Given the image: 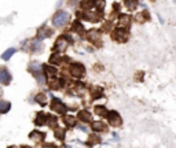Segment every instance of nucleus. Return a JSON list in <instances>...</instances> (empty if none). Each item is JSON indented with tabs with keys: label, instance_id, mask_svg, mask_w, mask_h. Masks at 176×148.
<instances>
[{
	"label": "nucleus",
	"instance_id": "1",
	"mask_svg": "<svg viewBox=\"0 0 176 148\" xmlns=\"http://www.w3.org/2000/svg\"><path fill=\"white\" fill-rule=\"evenodd\" d=\"M68 19H69V15L66 11H58L53 18V25L55 27H62V26H65Z\"/></svg>",
	"mask_w": 176,
	"mask_h": 148
},
{
	"label": "nucleus",
	"instance_id": "2",
	"mask_svg": "<svg viewBox=\"0 0 176 148\" xmlns=\"http://www.w3.org/2000/svg\"><path fill=\"white\" fill-rule=\"evenodd\" d=\"M69 43H70V39H69V37H65V36L59 37V39L57 40V43H55L54 52H55V54H59V52L62 54V52H63V51L68 48Z\"/></svg>",
	"mask_w": 176,
	"mask_h": 148
},
{
	"label": "nucleus",
	"instance_id": "3",
	"mask_svg": "<svg viewBox=\"0 0 176 148\" xmlns=\"http://www.w3.org/2000/svg\"><path fill=\"white\" fill-rule=\"evenodd\" d=\"M69 70H70V74L76 78H81L85 74V67L81 63H72Z\"/></svg>",
	"mask_w": 176,
	"mask_h": 148
},
{
	"label": "nucleus",
	"instance_id": "4",
	"mask_svg": "<svg viewBox=\"0 0 176 148\" xmlns=\"http://www.w3.org/2000/svg\"><path fill=\"white\" fill-rule=\"evenodd\" d=\"M113 39L117 40L118 43H125L128 40V32L124 30L123 27H117L114 30V33H113Z\"/></svg>",
	"mask_w": 176,
	"mask_h": 148
},
{
	"label": "nucleus",
	"instance_id": "5",
	"mask_svg": "<svg viewBox=\"0 0 176 148\" xmlns=\"http://www.w3.org/2000/svg\"><path fill=\"white\" fill-rule=\"evenodd\" d=\"M106 118H108V121L110 125L113 126H120L121 125V118H120V114L116 111H108V114H106Z\"/></svg>",
	"mask_w": 176,
	"mask_h": 148
},
{
	"label": "nucleus",
	"instance_id": "6",
	"mask_svg": "<svg viewBox=\"0 0 176 148\" xmlns=\"http://www.w3.org/2000/svg\"><path fill=\"white\" fill-rule=\"evenodd\" d=\"M51 108L54 110V111H57V112H59V114H65V112L68 111V107L62 103L59 99H53V103H51Z\"/></svg>",
	"mask_w": 176,
	"mask_h": 148
},
{
	"label": "nucleus",
	"instance_id": "7",
	"mask_svg": "<svg viewBox=\"0 0 176 148\" xmlns=\"http://www.w3.org/2000/svg\"><path fill=\"white\" fill-rule=\"evenodd\" d=\"M11 82V74L6 67H0V84L8 85Z\"/></svg>",
	"mask_w": 176,
	"mask_h": 148
},
{
	"label": "nucleus",
	"instance_id": "8",
	"mask_svg": "<svg viewBox=\"0 0 176 148\" xmlns=\"http://www.w3.org/2000/svg\"><path fill=\"white\" fill-rule=\"evenodd\" d=\"M92 129H94V132H103V130L108 129V126L102 121H94L92 122Z\"/></svg>",
	"mask_w": 176,
	"mask_h": 148
},
{
	"label": "nucleus",
	"instance_id": "9",
	"mask_svg": "<svg viewBox=\"0 0 176 148\" xmlns=\"http://www.w3.org/2000/svg\"><path fill=\"white\" fill-rule=\"evenodd\" d=\"M83 17H84L87 21H94V22H96V21H99V15L95 12H91L89 10H85V12H83Z\"/></svg>",
	"mask_w": 176,
	"mask_h": 148
},
{
	"label": "nucleus",
	"instance_id": "10",
	"mask_svg": "<svg viewBox=\"0 0 176 148\" xmlns=\"http://www.w3.org/2000/svg\"><path fill=\"white\" fill-rule=\"evenodd\" d=\"M30 140H34V141H41V140H44V137H46V135L44 133L39 132V130H33L32 133H30Z\"/></svg>",
	"mask_w": 176,
	"mask_h": 148
},
{
	"label": "nucleus",
	"instance_id": "11",
	"mask_svg": "<svg viewBox=\"0 0 176 148\" xmlns=\"http://www.w3.org/2000/svg\"><path fill=\"white\" fill-rule=\"evenodd\" d=\"M88 40L92 41V43H96V41H101V33L98 30H91L88 33Z\"/></svg>",
	"mask_w": 176,
	"mask_h": 148
},
{
	"label": "nucleus",
	"instance_id": "12",
	"mask_svg": "<svg viewBox=\"0 0 176 148\" xmlns=\"http://www.w3.org/2000/svg\"><path fill=\"white\" fill-rule=\"evenodd\" d=\"M131 23V17L129 15H121L118 19V25L121 27H128Z\"/></svg>",
	"mask_w": 176,
	"mask_h": 148
},
{
	"label": "nucleus",
	"instance_id": "13",
	"mask_svg": "<svg viewBox=\"0 0 176 148\" xmlns=\"http://www.w3.org/2000/svg\"><path fill=\"white\" fill-rule=\"evenodd\" d=\"M62 84H63V81L59 80V78H55V77L50 78V85L53 89H59L62 87Z\"/></svg>",
	"mask_w": 176,
	"mask_h": 148
},
{
	"label": "nucleus",
	"instance_id": "14",
	"mask_svg": "<svg viewBox=\"0 0 176 148\" xmlns=\"http://www.w3.org/2000/svg\"><path fill=\"white\" fill-rule=\"evenodd\" d=\"M46 122H47V115L43 114V112H39V114H37V118L34 119V123H36V125H39V126H41V125H44Z\"/></svg>",
	"mask_w": 176,
	"mask_h": 148
},
{
	"label": "nucleus",
	"instance_id": "15",
	"mask_svg": "<svg viewBox=\"0 0 176 148\" xmlns=\"http://www.w3.org/2000/svg\"><path fill=\"white\" fill-rule=\"evenodd\" d=\"M44 69V73H46L47 77H55V74H57V69H54L53 66H48V64H46V66L43 67Z\"/></svg>",
	"mask_w": 176,
	"mask_h": 148
},
{
	"label": "nucleus",
	"instance_id": "16",
	"mask_svg": "<svg viewBox=\"0 0 176 148\" xmlns=\"http://www.w3.org/2000/svg\"><path fill=\"white\" fill-rule=\"evenodd\" d=\"M10 107H11V103L10 102H0V114H6L7 111H10Z\"/></svg>",
	"mask_w": 176,
	"mask_h": 148
},
{
	"label": "nucleus",
	"instance_id": "17",
	"mask_svg": "<svg viewBox=\"0 0 176 148\" xmlns=\"http://www.w3.org/2000/svg\"><path fill=\"white\" fill-rule=\"evenodd\" d=\"M78 118H80L83 122H89L91 121V114H89L88 111H80L78 112Z\"/></svg>",
	"mask_w": 176,
	"mask_h": 148
},
{
	"label": "nucleus",
	"instance_id": "18",
	"mask_svg": "<svg viewBox=\"0 0 176 148\" xmlns=\"http://www.w3.org/2000/svg\"><path fill=\"white\" fill-rule=\"evenodd\" d=\"M14 54H15V48H8V50H7L6 52L2 55V59H3V60H8Z\"/></svg>",
	"mask_w": 176,
	"mask_h": 148
},
{
	"label": "nucleus",
	"instance_id": "19",
	"mask_svg": "<svg viewBox=\"0 0 176 148\" xmlns=\"http://www.w3.org/2000/svg\"><path fill=\"white\" fill-rule=\"evenodd\" d=\"M72 30H74L76 33H83L84 32V26H83L78 21H76L73 25H72Z\"/></svg>",
	"mask_w": 176,
	"mask_h": 148
},
{
	"label": "nucleus",
	"instance_id": "20",
	"mask_svg": "<svg viewBox=\"0 0 176 148\" xmlns=\"http://www.w3.org/2000/svg\"><path fill=\"white\" fill-rule=\"evenodd\" d=\"M51 34H53V32H50V30L41 29V30H39V33H37V39H39V40H43L44 37H48V36H51Z\"/></svg>",
	"mask_w": 176,
	"mask_h": 148
},
{
	"label": "nucleus",
	"instance_id": "21",
	"mask_svg": "<svg viewBox=\"0 0 176 148\" xmlns=\"http://www.w3.org/2000/svg\"><path fill=\"white\" fill-rule=\"evenodd\" d=\"M149 18H150V15L147 14V11H142L136 15V21H139V22H144V21H147Z\"/></svg>",
	"mask_w": 176,
	"mask_h": 148
},
{
	"label": "nucleus",
	"instance_id": "22",
	"mask_svg": "<svg viewBox=\"0 0 176 148\" xmlns=\"http://www.w3.org/2000/svg\"><path fill=\"white\" fill-rule=\"evenodd\" d=\"M63 122L66 123V126H76V118L74 117H70V115H68V117H65L63 118Z\"/></svg>",
	"mask_w": 176,
	"mask_h": 148
},
{
	"label": "nucleus",
	"instance_id": "23",
	"mask_svg": "<svg viewBox=\"0 0 176 148\" xmlns=\"http://www.w3.org/2000/svg\"><path fill=\"white\" fill-rule=\"evenodd\" d=\"M94 7V0H83L81 2V8L84 10H89Z\"/></svg>",
	"mask_w": 176,
	"mask_h": 148
},
{
	"label": "nucleus",
	"instance_id": "24",
	"mask_svg": "<svg viewBox=\"0 0 176 148\" xmlns=\"http://www.w3.org/2000/svg\"><path fill=\"white\" fill-rule=\"evenodd\" d=\"M95 114H98L101 117H105L106 114H108V110L103 107V106H96L95 107Z\"/></svg>",
	"mask_w": 176,
	"mask_h": 148
},
{
	"label": "nucleus",
	"instance_id": "25",
	"mask_svg": "<svg viewBox=\"0 0 176 148\" xmlns=\"http://www.w3.org/2000/svg\"><path fill=\"white\" fill-rule=\"evenodd\" d=\"M125 6L128 10H135L138 7V0H125Z\"/></svg>",
	"mask_w": 176,
	"mask_h": 148
},
{
	"label": "nucleus",
	"instance_id": "26",
	"mask_svg": "<svg viewBox=\"0 0 176 148\" xmlns=\"http://www.w3.org/2000/svg\"><path fill=\"white\" fill-rule=\"evenodd\" d=\"M36 100H37V103H40L41 106H46L47 104V96L44 93H39L36 96Z\"/></svg>",
	"mask_w": 176,
	"mask_h": 148
},
{
	"label": "nucleus",
	"instance_id": "27",
	"mask_svg": "<svg viewBox=\"0 0 176 148\" xmlns=\"http://www.w3.org/2000/svg\"><path fill=\"white\" fill-rule=\"evenodd\" d=\"M55 137L58 140H63L65 139V129H55Z\"/></svg>",
	"mask_w": 176,
	"mask_h": 148
},
{
	"label": "nucleus",
	"instance_id": "28",
	"mask_svg": "<svg viewBox=\"0 0 176 148\" xmlns=\"http://www.w3.org/2000/svg\"><path fill=\"white\" fill-rule=\"evenodd\" d=\"M92 98L94 99H99V98H102V95H103V92H102V89L101 88H95V89H92Z\"/></svg>",
	"mask_w": 176,
	"mask_h": 148
},
{
	"label": "nucleus",
	"instance_id": "29",
	"mask_svg": "<svg viewBox=\"0 0 176 148\" xmlns=\"http://www.w3.org/2000/svg\"><path fill=\"white\" fill-rule=\"evenodd\" d=\"M94 6H96V8L102 10L105 7V0H94Z\"/></svg>",
	"mask_w": 176,
	"mask_h": 148
},
{
	"label": "nucleus",
	"instance_id": "30",
	"mask_svg": "<svg viewBox=\"0 0 176 148\" xmlns=\"http://www.w3.org/2000/svg\"><path fill=\"white\" fill-rule=\"evenodd\" d=\"M47 122L50 123L51 126H55L57 125V118H55V117H51V115H47Z\"/></svg>",
	"mask_w": 176,
	"mask_h": 148
},
{
	"label": "nucleus",
	"instance_id": "31",
	"mask_svg": "<svg viewBox=\"0 0 176 148\" xmlns=\"http://www.w3.org/2000/svg\"><path fill=\"white\" fill-rule=\"evenodd\" d=\"M80 129L83 130V132H87V128H85V126H83V125L80 126Z\"/></svg>",
	"mask_w": 176,
	"mask_h": 148
}]
</instances>
